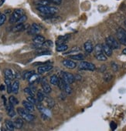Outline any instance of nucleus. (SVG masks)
<instances>
[{"mask_svg":"<svg viewBox=\"0 0 126 131\" xmlns=\"http://www.w3.org/2000/svg\"><path fill=\"white\" fill-rule=\"evenodd\" d=\"M68 49V46L64 44V43H63V44H59L57 46V52H64L66 51L67 49Z\"/></svg>","mask_w":126,"mask_h":131,"instance_id":"nucleus-26","label":"nucleus"},{"mask_svg":"<svg viewBox=\"0 0 126 131\" xmlns=\"http://www.w3.org/2000/svg\"><path fill=\"white\" fill-rule=\"evenodd\" d=\"M84 49L88 53H91L93 50H94V45H93V43L90 40H88L84 45Z\"/></svg>","mask_w":126,"mask_h":131,"instance_id":"nucleus-12","label":"nucleus"},{"mask_svg":"<svg viewBox=\"0 0 126 131\" xmlns=\"http://www.w3.org/2000/svg\"><path fill=\"white\" fill-rule=\"evenodd\" d=\"M5 127L6 130H15V125H14V123L12 122L11 120H6L5 121Z\"/></svg>","mask_w":126,"mask_h":131,"instance_id":"nucleus-16","label":"nucleus"},{"mask_svg":"<svg viewBox=\"0 0 126 131\" xmlns=\"http://www.w3.org/2000/svg\"><path fill=\"white\" fill-rule=\"evenodd\" d=\"M45 41V38L41 36V35H36L34 38H33V43L36 44H40L42 45Z\"/></svg>","mask_w":126,"mask_h":131,"instance_id":"nucleus-17","label":"nucleus"},{"mask_svg":"<svg viewBox=\"0 0 126 131\" xmlns=\"http://www.w3.org/2000/svg\"><path fill=\"white\" fill-rule=\"evenodd\" d=\"M9 103H11L12 106H15V105H17L18 103H19V100L15 98V96H11L10 97H9Z\"/></svg>","mask_w":126,"mask_h":131,"instance_id":"nucleus-30","label":"nucleus"},{"mask_svg":"<svg viewBox=\"0 0 126 131\" xmlns=\"http://www.w3.org/2000/svg\"><path fill=\"white\" fill-rule=\"evenodd\" d=\"M23 119L21 117V118H16L15 120V121L13 122L14 123V125H15V127L17 128V129H21L23 126Z\"/></svg>","mask_w":126,"mask_h":131,"instance_id":"nucleus-20","label":"nucleus"},{"mask_svg":"<svg viewBox=\"0 0 126 131\" xmlns=\"http://www.w3.org/2000/svg\"><path fill=\"white\" fill-rule=\"evenodd\" d=\"M48 1L50 3H53V4H56V5H60V4H61L62 0H48Z\"/></svg>","mask_w":126,"mask_h":131,"instance_id":"nucleus-41","label":"nucleus"},{"mask_svg":"<svg viewBox=\"0 0 126 131\" xmlns=\"http://www.w3.org/2000/svg\"><path fill=\"white\" fill-rule=\"evenodd\" d=\"M122 52H123V54H125V55H126V49H123V51H122Z\"/></svg>","mask_w":126,"mask_h":131,"instance_id":"nucleus-48","label":"nucleus"},{"mask_svg":"<svg viewBox=\"0 0 126 131\" xmlns=\"http://www.w3.org/2000/svg\"><path fill=\"white\" fill-rule=\"evenodd\" d=\"M0 15H1V13H0Z\"/></svg>","mask_w":126,"mask_h":131,"instance_id":"nucleus-50","label":"nucleus"},{"mask_svg":"<svg viewBox=\"0 0 126 131\" xmlns=\"http://www.w3.org/2000/svg\"><path fill=\"white\" fill-rule=\"evenodd\" d=\"M4 89H5V86H4V85H1V86H0V90L3 91Z\"/></svg>","mask_w":126,"mask_h":131,"instance_id":"nucleus-46","label":"nucleus"},{"mask_svg":"<svg viewBox=\"0 0 126 131\" xmlns=\"http://www.w3.org/2000/svg\"><path fill=\"white\" fill-rule=\"evenodd\" d=\"M5 83L7 86V92L8 93H11L12 92V84H11V80L6 79L5 80Z\"/></svg>","mask_w":126,"mask_h":131,"instance_id":"nucleus-27","label":"nucleus"},{"mask_svg":"<svg viewBox=\"0 0 126 131\" xmlns=\"http://www.w3.org/2000/svg\"><path fill=\"white\" fill-rule=\"evenodd\" d=\"M53 69V66L52 65H45V66H42L38 68V73L40 74H43L46 72H49L50 70Z\"/></svg>","mask_w":126,"mask_h":131,"instance_id":"nucleus-9","label":"nucleus"},{"mask_svg":"<svg viewBox=\"0 0 126 131\" xmlns=\"http://www.w3.org/2000/svg\"><path fill=\"white\" fill-rule=\"evenodd\" d=\"M70 38V35H65V36H60V37H58V40L57 41V43L58 45L59 44H63L64 42L67 41Z\"/></svg>","mask_w":126,"mask_h":131,"instance_id":"nucleus-22","label":"nucleus"},{"mask_svg":"<svg viewBox=\"0 0 126 131\" xmlns=\"http://www.w3.org/2000/svg\"><path fill=\"white\" fill-rule=\"evenodd\" d=\"M102 48H103V52L107 56H111L112 55V49L106 43L102 45Z\"/></svg>","mask_w":126,"mask_h":131,"instance_id":"nucleus-15","label":"nucleus"},{"mask_svg":"<svg viewBox=\"0 0 126 131\" xmlns=\"http://www.w3.org/2000/svg\"><path fill=\"white\" fill-rule=\"evenodd\" d=\"M78 69L80 70H89V71H94L96 69V66L93 63H91L87 61H82L81 63L78 65Z\"/></svg>","mask_w":126,"mask_h":131,"instance_id":"nucleus-4","label":"nucleus"},{"mask_svg":"<svg viewBox=\"0 0 126 131\" xmlns=\"http://www.w3.org/2000/svg\"><path fill=\"white\" fill-rule=\"evenodd\" d=\"M112 68H113V69L115 71H118V69H119V67H118V65L117 64H115V63H112Z\"/></svg>","mask_w":126,"mask_h":131,"instance_id":"nucleus-44","label":"nucleus"},{"mask_svg":"<svg viewBox=\"0 0 126 131\" xmlns=\"http://www.w3.org/2000/svg\"><path fill=\"white\" fill-rule=\"evenodd\" d=\"M22 106H24L25 109H26L27 110H29L30 112L34 111L33 104L32 103H30L29 101H28V100H24V101H22Z\"/></svg>","mask_w":126,"mask_h":131,"instance_id":"nucleus-13","label":"nucleus"},{"mask_svg":"<svg viewBox=\"0 0 126 131\" xmlns=\"http://www.w3.org/2000/svg\"><path fill=\"white\" fill-rule=\"evenodd\" d=\"M26 26L23 25V23H18V24L15 26L13 29H12V31L13 32H21V31L24 30L26 29Z\"/></svg>","mask_w":126,"mask_h":131,"instance_id":"nucleus-21","label":"nucleus"},{"mask_svg":"<svg viewBox=\"0 0 126 131\" xmlns=\"http://www.w3.org/2000/svg\"><path fill=\"white\" fill-rule=\"evenodd\" d=\"M63 65L68 69H74L77 66V64L75 62L70 60V59H65L63 61Z\"/></svg>","mask_w":126,"mask_h":131,"instance_id":"nucleus-10","label":"nucleus"},{"mask_svg":"<svg viewBox=\"0 0 126 131\" xmlns=\"http://www.w3.org/2000/svg\"><path fill=\"white\" fill-rule=\"evenodd\" d=\"M96 56L97 59L99 60V61H106V60H107L106 56L105 55V54H103V53L99 54V55H97V56Z\"/></svg>","mask_w":126,"mask_h":131,"instance_id":"nucleus-35","label":"nucleus"},{"mask_svg":"<svg viewBox=\"0 0 126 131\" xmlns=\"http://www.w3.org/2000/svg\"><path fill=\"white\" fill-rule=\"evenodd\" d=\"M80 50V48L79 47H74L72 49H70L69 52H67L66 54H70V53H72V52H77V51H79Z\"/></svg>","mask_w":126,"mask_h":131,"instance_id":"nucleus-42","label":"nucleus"},{"mask_svg":"<svg viewBox=\"0 0 126 131\" xmlns=\"http://www.w3.org/2000/svg\"><path fill=\"white\" fill-rule=\"evenodd\" d=\"M106 44L108 45H109L112 49H119L120 47L119 43L112 36H110L106 38Z\"/></svg>","mask_w":126,"mask_h":131,"instance_id":"nucleus-6","label":"nucleus"},{"mask_svg":"<svg viewBox=\"0 0 126 131\" xmlns=\"http://www.w3.org/2000/svg\"><path fill=\"white\" fill-rule=\"evenodd\" d=\"M34 73H35L34 71H27L24 73V75H23V78H24L25 80H29L30 79V77L32 76Z\"/></svg>","mask_w":126,"mask_h":131,"instance_id":"nucleus-33","label":"nucleus"},{"mask_svg":"<svg viewBox=\"0 0 126 131\" xmlns=\"http://www.w3.org/2000/svg\"><path fill=\"white\" fill-rule=\"evenodd\" d=\"M41 86H42L43 90L46 92V93H50V92H51V87H50V86L46 83V81L44 79L41 80Z\"/></svg>","mask_w":126,"mask_h":131,"instance_id":"nucleus-11","label":"nucleus"},{"mask_svg":"<svg viewBox=\"0 0 126 131\" xmlns=\"http://www.w3.org/2000/svg\"><path fill=\"white\" fill-rule=\"evenodd\" d=\"M70 59H74V60H83L84 59V56L82 54H77V55H73L70 56Z\"/></svg>","mask_w":126,"mask_h":131,"instance_id":"nucleus-32","label":"nucleus"},{"mask_svg":"<svg viewBox=\"0 0 126 131\" xmlns=\"http://www.w3.org/2000/svg\"><path fill=\"white\" fill-rule=\"evenodd\" d=\"M26 19H27V17H26V15H23L16 22V23L18 24V23H23L24 22H26Z\"/></svg>","mask_w":126,"mask_h":131,"instance_id":"nucleus-39","label":"nucleus"},{"mask_svg":"<svg viewBox=\"0 0 126 131\" xmlns=\"http://www.w3.org/2000/svg\"><path fill=\"white\" fill-rule=\"evenodd\" d=\"M67 83L64 81V80H63L62 78H59V80H58V83H57V86H58V87L60 88V89H61V90H64V89H65V87H66V86H67Z\"/></svg>","mask_w":126,"mask_h":131,"instance_id":"nucleus-25","label":"nucleus"},{"mask_svg":"<svg viewBox=\"0 0 126 131\" xmlns=\"http://www.w3.org/2000/svg\"><path fill=\"white\" fill-rule=\"evenodd\" d=\"M13 106H12L9 103V104H8V105L5 106L7 113H8V115H9L10 117H15V110L13 109Z\"/></svg>","mask_w":126,"mask_h":131,"instance_id":"nucleus-14","label":"nucleus"},{"mask_svg":"<svg viewBox=\"0 0 126 131\" xmlns=\"http://www.w3.org/2000/svg\"><path fill=\"white\" fill-rule=\"evenodd\" d=\"M44 98H45V96H44L43 92L41 90H38V92H37V101L41 103L44 99Z\"/></svg>","mask_w":126,"mask_h":131,"instance_id":"nucleus-28","label":"nucleus"},{"mask_svg":"<svg viewBox=\"0 0 126 131\" xmlns=\"http://www.w3.org/2000/svg\"><path fill=\"white\" fill-rule=\"evenodd\" d=\"M17 113L20 116V117L26 121H33L35 118L34 116L30 113V111L27 110L25 108H17Z\"/></svg>","mask_w":126,"mask_h":131,"instance_id":"nucleus-1","label":"nucleus"},{"mask_svg":"<svg viewBox=\"0 0 126 131\" xmlns=\"http://www.w3.org/2000/svg\"><path fill=\"white\" fill-rule=\"evenodd\" d=\"M6 20V15L5 14H1L0 15V26H2Z\"/></svg>","mask_w":126,"mask_h":131,"instance_id":"nucleus-36","label":"nucleus"},{"mask_svg":"<svg viewBox=\"0 0 126 131\" xmlns=\"http://www.w3.org/2000/svg\"><path fill=\"white\" fill-rule=\"evenodd\" d=\"M26 99H27L28 101H29L30 103H32L33 104H36L37 103V100L33 96H27Z\"/></svg>","mask_w":126,"mask_h":131,"instance_id":"nucleus-38","label":"nucleus"},{"mask_svg":"<svg viewBox=\"0 0 126 131\" xmlns=\"http://www.w3.org/2000/svg\"><path fill=\"white\" fill-rule=\"evenodd\" d=\"M24 92H26V94H28L29 96H34V92L33 91V89H31L29 88V87L25 88V89H24Z\"/></svg>","mask_w":126,"mask_h":131,"instance_id":"nucleus-37","label":"nucleus"},{"mask_svg":"<svg viewBox=\"0 0 126 131\" xmlns=\"http://www.w3.org/2000/svg\"><path fill=\"white\" fill-rule=\"evenodd\" d=\"M94 52H95V56L103 53V48H102V45L101 44L96 45L95 47L94 48Z\"/></svg>","mask_w":126,"mask_h":131,"instance_id":"nucleus-24","label":"nucleus"},{"mask_svg":"<svg viewBox=\"0 0 126 131\" xmlns=\"http://www.w3.org/2000/svg\"><path fill=\"white\" fill-rule=\"evenodd\" d=\"M24 15V11L21 9H15L11 15L10 19H9V22L10 23H16V22Z\"/></svg>","mask_w":126,"mask_h":131,"instance_id":"nucleus-3","label":"nucleus"},{"mask_svg":"<svg viewBox=\"0 0 126 131\" xmlns=\"http://www.w3.org/2000/svg\"><path fill=\"white\" fill-rule=\"evenodd\" d=\"M60 78H62L63 80H64V81L68 85L73 83L74 82V80H75V77H74V75H72L71 73H70L64 72V71L60 72Z\"/></svg>","mask_w":126,"mask_h":131,"instance_id":"nucleus-5","label":"nucleus"},{"mask_svg":"<svg viewBox=\"0 0 126 131\" xmlns=\"http://www.w3.org/2000/svg\"><path fill=\"white\" fill-rule=\"evenodd\" d=\"M64 91H65V92L67 94H70L72 92V89L70 87V85H67L66 86V87H65V89H64Z\"/></svg>","mask_w":126,"mask_h":131,"instance_id":"nucleus-40","label":"nucleus"},{"mask_svg":"<svg viewBox=\"0 0 126 131\" xmlns=\"http://www.w3.org/2000/svg\"><path fill=\"white\" fill-rule=\"evenodd\" d=\"M4 2H5V0H0V6H2L3 5Z\"/></svg>","mask_w":126,"mask_h":131,"instance_id":"nucleus-47","label":"nucleus"},{"mask_svg":"<svg viewBox=\"0 0 126 131\" xmlns=\"http://www.w3.org/2000/svg\"><path fill=\"white\" fill-rule=\"evenodd\" d=\"M53 45V43L51 40H45L44 43L42 44L43 47H46V48H50Z\"/></svg>","mask_w":126,"mask_h":131,"instance_id":"nucleus-31","label":"nucleus"},{"mask_svg":"<svg viewBox=\"0 0 126 131\" xmlns=\"http://www.w3.org/2000/svg\"><path fill=\"white\" fill-rule=\"evenodd\" d=\"M41 80V78L38 74L34 73L32 76L30 77V79L28 80L30 83H37Z\"/></svg>","mask_w":126,"mask_h":131,"instance_id":"nucleus-19","label":"nucleus"},{"mask_svg":"<svg viewBox=\"0 0 126 131\" xmlns=\"http://www.w3.org/2000/svg\"><path fill=\"white\" fill-rule=\"evenodd\" d=\"M37 5H41V6H44V5H49L50 4V2L48 1V0H40L37 2L35 3Z\"/></svg>","mask_w":126,"mask_h":131,"instance_id":"nucleus-34","label":"nucleus"},{"mask_svg":"<svg viewBox=\"0 0 126 131\" xmlns=\"http://www.w3.org/2000/svg\"><path fill=\"white\" fill-rule=\"evenodd\" d=\"M58 80H59V78L57 77V76L56 75H53L51 77H50V82L52 85H57L58 83Z\"/></svg>","mask_w":126,"mask_h":131,"instance_id":"nucleus-29","label":"nucleus"},{"mask_svg":"<svg viewBox=\"0 0 126 131\" xmlns=\"http://www.w3.org/2000/svg\"><path fill=\"white\" fill-rule=\"evenodd\" d=\"M117 37L120 43L126 45V30L122 28H119L117 31Z\"/></svg>","mask_w":126,"mask_h":131,"instance_id":"nucleus-7","label":"nucleus"},{"mask_svg":"<svg viewBox=\"0 0 126 131\" xmlns=\"http://www.w3.org/2000/svg\"><path fill=\"white\" fill-rule=\"evenodd\" d=\"M50 51H43V52H41L40 53L38 54V56H42V55H50Z\"/></svg>","mask_w":126,"mask_h":131,"instance_id":"nucleus-43","label":"nucleus"},{"mask_svg":"<svg viewBox=\"0 0 126 131\" xmlns=\"http://www.w3.org/2000/svg\"><path fill=\"white\" fill-rule=\"evenodd\" d=\"M125 26H126V20L125 21Z\"/></svg>","mask_w":126,"mask_h":131,"instance_id":"nucleus-49","label":"nucleus"},{"mask_svg":"<svg viewBox=\"0 0 126 131\" xmlns=\"http://www.w3.org/2000/svg\"><path fill=\"white\" fill-rule=\"evenodd\" d=\"M111 128H112V130H115L116 129V127H117V125H116V123H115V122H112L111 123Z\"/></svg>","mask_w":126,"mask_h":131,"instance_id":"nucleus-45","label":"nucleus"},{"mask_svg":"<svg viewBox=\"0 0 126 131\" xmlns=\"http://www.w3.org/2000/svg\"><path fill=\"white\" fill-rule=\"evenodd\" d=\"M4 74L6 79H9V80H13L15 78V76L13 74V72L9 69H6L4 70Z\"/></svg>","mask_w":126,"mask_h":131,"instance_id":"nucleus-18","label":"nucleus"},{"mask_svg":"<svg viewBox=\"0 0 126 131\" xmlns=\"http://www.w3.org/2000/svg\"><path fill=\"white\" fill-rule=\"evenodd\" d=\"M40 31V26H39L36 23H33V24L31 25L30 28H29V30L28 31V33L32 35V34H37Z\"/></svg>","mask_w":126,"mask_h":131,"instance_id":"nucleus-8","label":"nucleus"},{"mask_svg":"<svg viewBox=\"0 0 126 131\" xmlns=\"http://www.w3.org/2000/svg\"><path fill=\"white\" fill-rule=\"evenodd\" d=\"M36 9L38 11L41 12L43 14H46V15H54L55 13H57L58 9L55 7H51L49 5H44V6H41L39 5L36 7Z\"/></svg>","mask_w":126,"mask_h":131,"instance_id":"nucleus-2","label":"nucleus"},{"mask_svg":"<svg viewBox=\"0 0 126 131\" xmlns=\"http://www.w3.org/2000/svg\"><path fill=\"white\" fill-rule=\"evenodd\" d=\"M19 81L16 80V81H15L12 85V92L16 94L19 91Z\"/></svg>","mask_w":126,"mask_h":131,"instance_id":"nucleus-23","label":"nucleus"}]
</instances>
